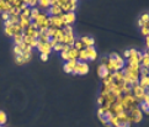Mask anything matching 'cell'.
Returning a JSON list of instances; mask_svg holds the SVG:
<instances>
[{
  "mask_svg": "<svg viewBox=\"0 0 149 127\" xmlns=\"http://www.w3.org/2000/svg\"><path fill=\"white\" fill-rule=\"evenodd\" d=\"M30 25H31V19L30 17H24V16L20 15V22H18V26L21 27V30L22 31L26 30Z\"/></svg>",
  "mask_w": 149,
  "mask_h": 127,
  "instance_id": "9c48e42d",
  "label": "cell"
},
{
  "mask_svg": "<svg viewBox=\"0 0 149 127\" xmlns=\"http://www.w3.org/2000/svg\"><path fill=\"white\" fill-rule=\"evenodd\" d=\"M89 72V66L87 63L85 62H80V61H77V66L73 70V74H79V75H84Z\"/></svg>",
  "mask_w": 149,
  "mask_h": 127,
  "instance_id": "7a4b0ae2",
  "label": "cell"
},
{
  "mask_svg": "<svg viewBox=\"0 0 149 127\" xmlns=\"http://www.w3.org/2000/svg\"><path fill=\"white\" fill-rule=\"evenodd\" d=\"M37 49H38V52L41 53H44V54H48L53 51L52 47H51L49 43H44V42H41V41L38 40V44H37Z\"/></svg>",
  "mask_w": 149,
  "mask_h": 127,
  "instance_id": "277c9868",
  "label": "cell"
},
{
  "mask_svg": "<svg viewBox=\"0 0 149 127\" xmlns=\"http://www.w3.org/2000/svg\"><path fill=\"white\" fill-rule=\"evenodd\" d=\"M40 14H41V10L38 9V6H37V8H33V9H31V15H30L31 21H35V19L40 15Z\"/></svg>",
  "mask_w": 149,
  "mask_h": 127,
  "instance_id": "5bb4252c",
  "label": "cell"
},
{
  "mask_svg": "<svg viewBox=\"0 0 149 127\" xmlns=\"http://www.w3.org/2000/svg\"><path fill=\"white\" fill-rule=\"evenodd\" d=\"M142 33L146 35V36H149V29H147V27H142Z\"/></svg>",
  "mask_w": 149,
  "mask_h": 127,
  "instance_id": "d4e9b609",
  "label": "cell"
},
{
  "mask_svg": "<svg viewBox=\"0 0 149 127\" xmlns=\"http://www.w3.org/2000/svg\"><path fill=\"white\" fill-rule=\"evenodd\" d=\"M14 53H15V57H17V56H21L24 51L21 49L20 46H14Z\"/></svg>",
  "mask_w": 149,
  "mask_h": 127,
  "instance_id": "d6986e66",
  "label": "cell"
},
{
  "mask_svg": "<svg viewBox=\"0 0 149 127\" xmlns=\"http://www.w3.org/2000/svg\"><path fill=\"white\" fill-rule=\"evenodd\" d=\"M6 121H8V116L5 114V111L0 110V126H5Z\"/></svg>",
  "mask_w": 149,
  "mask_h": 127,
  "instance_id": "2e32d148",
  "label": "cell"
},
{
  "mask_svg": "<svg viewBox=\"0 0 149 127\" xmlns=\"http://www.w3.org/2000/svg\"><path fill=\"white\" fill-rule=\"evenodd\" d=\"M0 17H1L3 22H5V21H8L9 19H10V15H9V12H3L1 15H0Z\"/></svg>",
  "mask_w": 149,
  "mask_h": 127,
  "instance_id": "603a6c76",
  "label": "cell"
},
{
  "mask_svg": "<svg viewBox=\"0 0 149 127\" xmlns=\"http://www.w3.org/2000/svg\"><path fill=\"white\" fill-rule=\"evenodd\" d=\"M40 58H41V61H43V62L48 61V56H47V54H44V53H41L40 54Z\"/></svg>",
  "mask_w": 149,
  "mask_h": 127,
  "instance_id": "cb8c5ba5",
  "label": "cell"
},
{
  "mask_svg": "<svg viewBox=\"0 0 149 127\" xmlns=\"http://www.w3.org/2000/svg\"><path fill=\"white\" fill-rule=\"evenodd\" d=\"M85 51H86L87 61H94V59H96L97 53H96V49L94 48V46H92V47H86Z\"/></svg>",
  "mask_w": 149,
  "mask_h": 127,
  "instance_id": "ba28073f",
  "label": "cell"
},
{
  "mask_svg": "<svg viewBox=\"0 0 149 127\" xmlns=\"http://www.w3.org/2000/svg\"><path fill=\"white\" fill-rule=\"evenodd\" d=\"M14 44L15 46H20L21 43H24V33H18L14 36Z\"/></svg>",
  "mask_w": 149,
  "mask_h": 127,
  "instance_id": "7c38bea8",
  "label": "cell"
},
{
  "mask_svg": "<svg viewBox=\"0 0 149 127\" xmlns=\"http://www.w3.org/2000/svg\"><path fill=\"white\" fill-rule=\"evenodd\" d=\"M26 3H27V6L30 9L37 8V0H26Z\"/></svg>",
  "mask_w": 149,
  "mask_h": 127,
  "instance_id": "ffe728a7",
  "label": "cell"
},
{
  "mask_svg": "<svg viewBox=\"0 0 149 127\" xmlns=\"http://www.w3.org/2000/svg\"><path fill=\"white\" fill-rule=\"evenodd\" d=\"M62 17V21H63V25H72L74 21H75V14L74 12H64L60 15Z\"/></svg>",
  "mask_w": 149,
  "mask_h": 127,
  "instance_id": "3957f363",
  "label": "cell"
},
{
  "mask_svg": "<svg viewBox=\"0 0 149 127\" xmlns=\"http://www.w3.org/2000/svg\"><path fill=\"white\" fill-rule=\"evenodd\" d=\"M10 9H11V5H10V3H9V0L8 1H5V0H0V14L9 12Z\"/></svg>",
  "mask_w": 149,
  "mask_h": 127,
  "instance_id": "8fae6325",
  "label": "cell"
},
{
  "mask_svg": "<svg viewBox=\"0 0 149 127\" xmlns=\"http://www.w3.org/2000/svg\"><path fill=\"white\" fill-rule=\"evenodd\" d=\"M9 15L10 16H20L21 15V9L20 8H11L9 10Z\"/></svg>",
  "mask_w": 149,
  "mask_h": 127,
  "instance_id": "9a60e30c",
  "label": "cell"
},
{
  "mask_svg": "<svg viewBox=\"0 0 149 127\" xmlns=\"http://www.w3.org/2000/svg\"><path fill=\"white\" fill-rule=\"evenodd\" d=\"M15 62H16V64H18V66H21V64H25V59H24V56H17V57H15Z\"/></svg>",
  "mask_w": 149,
  "mask_h": 127,
  "instance_id": "ac0fdd59",
  "label": "cell"
},
{
  "mask_svg": "<svg viewBox=\"0 0 149 127\" xmlns=\"http://www.w3.org/2000/svg\"><path fill=\"white\" fill-rule=\"evenodd\" d=\"M147 46L149 48V36H147Z\"/></svg>",
  "mask_w": 149,
  "mask_h": 127,
  "instance_id": "484cf974",
  "label": "cell"
},
{
  "mask_svg": "<svg viewBox=\"0 0 149 127\" xmlns=\"http://www.w3.org/2000/svg\"><path fill=\"white\" fill-rule=\"evenodd\" d=\"M69 52V51H68ZM68 52H66V51H62L60 52V57H62V59H64L66 62H68L69 61V53Z\"/></svg>",
  "mask_w": 149,
  "mask_h": 127,
  "instance_id": "44dd1931",
  "label": "cell"
},
{
  "mask_svg": "<svg viewBox=\"0 0 149 127\" xmlns=\"http://www.w3.org/2000/svg\"><path fill=\"white\" fill-rule=\"evenodd\" d=\"M97 73H99V76H100L101 79H106L107 76H110L111 72H110V69H109L107 64H100L99 69H97Z\"/></svg>",
  "mask_w": 149,
  "mask_h": 127,
  "instance_id": "5b68a950",
  "label": "cell"
},
{
  "mask_svg": "<svg viewBox=\"0 0 149 127\" xmlns=\"http://www.w3.org/2000/svg\"><path fill=\"white\" fill-rule=\"evenodd\" d=\"M77 61H68V62L64 63V66H63L64 72H66V73H73L74 68H75V66H77Z\"/></svg>",
  "mask_w": 149,
  "mask_h": 127,
  "instance_id": "8992f818",
  "label": "cell"
},
{
  "mask_svg": "<svg viewBox=\"0 0 149 127\" xmlns=\"http://www.w3.org/2000/svg\"><path fill=\"white\" fill-rule=\"evenodd\" d=\"M99 117L107 127H112L111 122H112V119H113V112H111L110 110H106L104 107H100L99 109Z\"/></svg>",
  "mask_w": 149,
  "mask_h": 127,
  "instance_id": "6da1fadb",
  "label": "cell"
},
{
  "mask_svg": "<svg viewBox=\"0 0 149 127\" xmlns=\"http://www.w3.org/2000/svg\"><path fill=\"white\" fill-rule=\"evenodd\" d=\"M80 42L85 46V48L86 47H92L94 46V43H95V41H94V38L92 37H89V36H85V37H81V40H80Z\"/></svg>",
  "mask_w": 149,
  "mask_h": 127,
  "instance_id": "30bf717a",
  "label": "cell"
},
{
  "mask_svg": "<svg viewBox=\"0 0 149 127\" xmlns=\"http://www.w3.org/2000/svg\"><path fill=\"white\" fill-rule=\"evenodd\" d=\"M139 110H141V112L143 114H147V115H149V102L146 100V99H143V100H141L139 101V104H138V106H137Z\"/></svg>",
  "mask_w": 149,
  "mask_h": 127,
  "instance_id": "52a82bcc",
  "label": "cell"
},
{
  "mask_svg": "<svg viewBox=\"0 0 149 127\" xmlns=\"http://www.w3.org/2000/svg\"><path fill=\"white\" fill-rule=\"evenodd\" d=\"M37 6L47 10V9L51 6V0H40V1H37Z\"/></svg>",
  "mask_w": 149,
  "mask_h": 127,
  "instance_id": "4fadbf2b",
  "label": "cell"
},
{
  "mask_svg": "<svg viewBox=\"0 0 149 127\" xmlns=\"http://www.w3.org/2000/svg\"><path fill=\"white\" fill-rule=\"evenodd\" d=\"M146 54H147V56H148V57H149V48H148V51L146 52Z\"/></svg>",
  "mask_w": 149,
  "mask_h": 127,
  "instance_id": "4316f807",
  "label": "cell"
},
{
  "mask_svg": "<svg viewBox=\"0 0 149 127\" xmlns=\"http://www.w3.org/2000/svg\"><path fill=\"white\" fill-rule=\"evenodd\" d=\"M62 31H63L64 35H74V33H73V26H72V25H66V26H63Z\"/></svg>",
  "mask_w": 149,
  "mask_h": 127,
  "instance_id": "e0dca14e",
  "label": "cell"
},
{
  "mask_svg": "<svg viewBox=\"0 0 149 127\" xmlns=\"http://www.w3.org/2000/svg\"><path fill=\"white\" fill-rule=\"evenodd\" d=\"M63 46H64L63 43H58V44H55V46L53 47L54 52H62V51H63Z\"/></svg>",
  "mask_w": 149,
  "mask_h": 127,
  "instance_id": "7402d4cb",
  "label": "cell"
}]
</instances>
